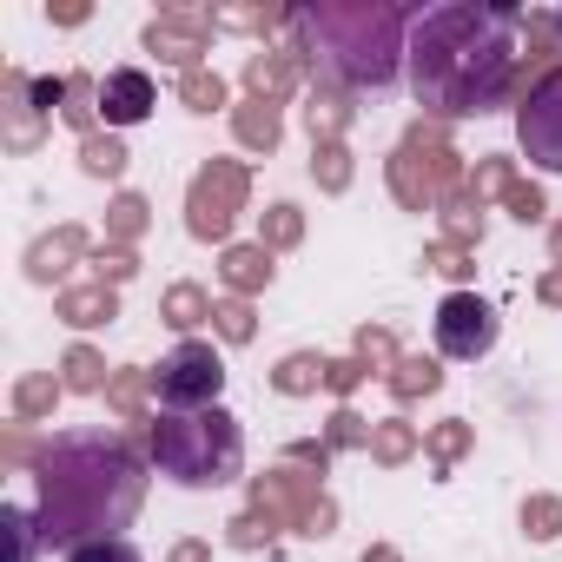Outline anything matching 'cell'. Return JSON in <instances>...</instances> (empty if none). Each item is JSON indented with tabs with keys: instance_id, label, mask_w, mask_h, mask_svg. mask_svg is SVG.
<instances>
[{
	"instance_id": "cell-4",
	"label": "cell",
	"mask_w": 562,
	"mask_h": 562,
	"mask_svg": "<svg viewBox=\"0 0 562 562\" xmlns=\"http://www.w3.org/2000/svg\"><path fill=\"white\" fill-rule=\"evenodd\" d=\"M146 450L159 463V476L186 483V490H218L245 470V430L232 411H159L146 424Z\"/></svg>"
},
{
	"instance_id": "cell-28",
	"label": "cell",
	"mask_w": 562,
	"mask_h": 562,
	"mask_svg": "<svg viewBox=\"0 0 562 562\" xmlns=\"http://www.w3.org/2000/svg\"><path fill=\"white\" fill-rule=\"evenodd\" d=\"M299 238H305V212H299V205L278 199V205L258 212V245H265V251H292Z\"/></svg>"
},
{
	"instance_id": "cell-14",
	"label": "cell",
	"mask_w": 562,
	"mask_h": 562,
	"mask_svg": "<svg viewBox=\"0 0 562 562\" xmlns=\"http://www.w3.org/2000/svg\"><path fill=\"white\" fill-rule=\"evenodd\" d=\"M153 106H159V87H153V74H139V67H120V74H106V80H100V120H106V126H139Z\"/></svg>"
},
{
	"instance_id": "cell-40",
	"label": "cell",
	"mask_w": 562,
	"mask_h": 562,
	"mask_svg": "<svg viewBox=\"0 0 562 562\" xmlns=\"http://www.w3.org/2000/svg\"><path fill=\"white\" fill-rule=\"evenodd\" d=\"M179 106H192V113H212V106H225V80H218L212 67H199V74H179Z\"/></svg>"
},
{
	"instance_id": "cell-45",
	"label": "cell",
	"mask_w": 562,
	"mask_h": 562,
	"mask_svg": "<svg viewBox=\"0 0 562 562\" xmlns=\"http://www.w3.org/2000/svg\"><path fill=\"white\" fill-rule=\"evenodd\" d=\"M67 562H146L126 536H106V542H80V549H67Z\"/></svg>"
},
{
	"instance_id": "cell-2",
	"label": "cell",
	"mask_w": 562,
	"mask_h": 562,
	"mask_svg": "<svg viewBox=\"0 0 562 562\" xmlns=\"http://www.w3.org/2000/svg\"><path fill=\"white\" fill-rule=\"evenodd\" d=\"M146 463L153 450L126 430H54L34 457V522L47 549L120 536L146 503Z\"/></svg>"
},
{
	"instance_id": "cell-9",
	"label": "cell",
	"mask_w": 562,
	"mask_h": 562,
	"mask_svg": "<svg viewBox=\"0 0 562 562\" xmlns=\"http://www.w3.org/2000/svg\"><path fill=\"white\" fill-rule=\"evenodd\" d=\"M516 146L529 153V166L562 172V67L549 80H536L529 100L516 106Z\"/></svg>"
},
{
	"instance_id": "cell-36",
	"label": "cell",
	"mask_w": 562,
	"mask_h": 562,
	"mask_svg": "<svg viewBox=\"0 0 562 562\" xmlns=\"http://www.w3.org/2000/svg\"><path fill=\"white\" fill-rule=\"evenodd\" d=\"M522 536H536V542H555V536H562V496H549V490L522 496Z\"/></svg>"
},
{
	"instance_id": "cell-32",
	"label": "cell",
	"mask_w": 562,
	"mask_h": 562,
	"mask_svg": "<svg viewBox=\"0 0 562 562\" xmlns=\"http://www.w3.org/2000/svg\"><path fill=\"white\" fill-rule=\"evenodd\" d=\"M292 21H299L292 8H212V27H232V34H271Z\"/></svg>"
},
{
	"instance_id": "cell-24",
	"label": "cell",
	"mask_w": 562,
	"mask_h": 562,
	"mask_svg": "<svg viewBox=\"0 0 562 562\" xmlns=\"http://www.w3.org/2000/svg\"><path fill=\"white\" fill-rule=\"evenodd\" d=\"M417 424H404V417H384L378 430H371V463H384V470H404L411 457H417Z\"/></svg>"
},
{
	"instance_id": "cell-50",
	"label": "cell",
	"mask_w": 562,
	"mask_h": 562,
	"mask_svg": "<svg viewBox=\"0 0 562 562\" xmlns=\"http://www.w3.org/2000/svg\"><path fill=\"white\" fill-rule=\"evenodd\" d=\"M47 21H54V27H87L93 8H87V0H60V8H47Z\"/></svg>"
},
{
	"instance_id": "cell-53",
	"label": "cell",
	"mask_w": 562,
	"mask_h": 562,
	"mask_svg": "<svg viewBox=\"0 0 562 562\" xmlns=\"http://www.w3.org/2000/svg\"><path fill=\"white\" fill-rule=\"evenodd\" d=\"M364 562H404V555H397L391 542H371V549H364Z\"/></svg>"
},
{
	"instance_id": "cell-37",
	"label": "cell",
	"mask_w": 562,
	"mask_h": 562,
	"mask_svg": "<svg viewBox=\"0 0 562 562\" xmlns=\"http://www.w3.org/2000/svg\"><path fill=\"white\" fill-rule=\"evenodd\" d=\"M212 331H218L225 345H251V331H258L251 299H218V305H212Z\"/></svg>"
},
{
	"instance_id": "cell-47",
	"label": "cell",
	"mask_w": 562,
	"mask_h": 562,
	"mask_svg": "<svg viewBox=\"0 0 562 562\" xmlns=\"http://www.w3.org/2000/svg\"><path fill=\"white\" fill-rule=\"evenodd\" d=\"M285 463H299V470L325 476V470H331V443H325V437H299V443L285 450Z\"/></svg>"
},
{
	"instance_id": "cell-35",
	"label": "cell",
	"mask_w": 562,
	"mask_h": 562,
	"mask_svg": "<svg viewBox=\"0 0 562 562\" xmlns=\"http://www.w3.org/2000/svg\"><path fill=\"white\" fill-rule=\"evenodd\" d=\"M509 186H516V166H509L503 153H490V159H476V172L463 179V192H470L476 205H483V199H503Z\"/></svg>"
},
{
	"instance_id": "cell-20",
	"label": "cell",
	"mask_w": 562,
	"mask_h": 562,
	"mask_svg": "<svg viewBox=\"0 0 562 562\" xmlns=\"http://www.w3.org/2000/svg\"><path fill=\"white\" fill-rule=\"evenodd\" d=\"M106 404L120 411V424H153V371H139V364L113 371V384H106Z\"/></svg>"
},
{
	"instance_id": "cell-33",
	"label": "cell",
	"mask_w": 562,
	"mask_h": 562,
	"mask_svg": "<svg viewBox=\"0 0 562 562\" xmlns=\"http://www.w3.org/2000/svg\"><path fill=\"white\" fill-rule=\"evenodd\" d=\"M126 159H133V153H126V139H120V133H93V139H80V166H87L93 179H120V172H126Z\"/></svg>"
},
{
	"instance_id": "cell-27",
	"label": "cell",
	"mask_w": 562,
	"mask_h": 562,
	"mask_svg": "<svg viewBox=\"0 0 562 562\" xmlns=\"http://www.w3.org/2000/svg\"><path fill=\"white\" fill-rule=\"evenodd\" d=\"M470 443H476V430H470L463 417H443V424H430V437H424V450H430V463H437L443 476L470 457Z\"/></svg>"
},
{
	"instance_id": "cell-30",
	"label": "cell",
	"mask_w": 562,
	"mask_h": 562,
	"mask_svg": "<svg viewBox=\"0 0 562 562\" xmlns=\"http://www.w3.org/2000/svg\"><path fill=\"white\" fill-rule=\"evenodd\" d=\"M146 225H153V205H146L139 192H120V199L106 205V245H133Z\"/></svg>"
},
{
	"instance_id": "cell-3",
	"label": "cell",
	"mask_w": 562,
	"mask_h": 562,
	"mask_svg": "<svg viewBox=\"0 0 562 562\" xmlns=\"http://www.w3.org/2000/svg\"><path fill=\"white\" fill-rule=\"evenodd\" d=\"M411 27L417 14L397 0H318L292 21L312 80H331L345 93H384L411 54Z\"/></svg>"
},
{
	"instance_id": "cell-23",
	"label": "cell",
	"mask_w": 562,
	"mask_h": 562,
	"mask_svg": "<svg viewBox=\"0 0 562 562\" xmlns=\"http://www.w3.org/2000/svg\"><path fill=\"white\" fill-rule=\"evenodd\" d=\"M384 384H391L397 404H417V397H430V391L443 384V371H437V358H397V364L384 371Z\"/></svg>"
},
{
	"instance_id": "cell-29",
	"label": "cell",
	"mask_w": 562,
	"mask_h": 562,
	"mask_svg": "<svg viewBox=\"0 0 562 562\" xmlns=\"http://www.w3.org/2000/svg\"><path fill=\"white\" fill-rule=\"evenodd\" d=\"M159 318H166L172 331H199V325H212V299H205L199 285H172V292L159 299Z\"/></svg>"
},
{
	"instance_id": "cell-8",
	"label": "cell",
	"mask_w": 562,
	"mask_h": 562,
	"mask_svg": "<svg viewBox=\"0 0 562 562\" xmlns=\"http://www.w3.org/2000/svg\"><path fill=\"white\" fill-rule=\"evenodd\" d=\"M153 391H159V411H212L218 391H225V364H218L212 345L186 338V345H172V351L159 358Z\"/></svg>"
},
{
	"instance_id": "cell-25",
	"label": "cell",
	"mask_w": 562,
	"mask_h": 562,
	"mask_svg": "<svg viewBox=\"0 0 562 562\" xmlns=\"http://www.w3.org/2000/svg\"><path fill=\"white\" fill-rule=\"evenodd\" d=\"M80 139H93L100 133V80L93 74H67V113H60Z\"/></svg>"
},
{
	"instance_id": "cell-54",
	"label": "cell",
	"mask_w": 562,
	"mask_h": 562,
	"mask_svg": "<svg viewBox=\"0 0 562 562\" xmlns=\"http://www.w3.org/2000/svg\"><path fill=\"white\" fill-rule=\"evenodd\" d=\"M549 251H555V265H562V225H555V232H549Z\"/></svg>"
},
{
	"instance_id": "cell-39",
	"label": "cell",
	"mask_w": 562,
	"mask_h": 562,
	"mask_svg": "<svg viewBox=\"0 0 562 562\" xmlns=\"http://www.w3.org/2000/svg\"><path fill=\"white\" fill-rule=\"evenodd\" d=\"M87 265H93L100 285H113V292H120L126 278L139 271V251H133V245H93V258H87Z\"/></svg>"
},
{
	"instance_id": "cell-19",
	"label": "cell",
	"mask_w": 562,
	"mask_h": 562,
	"mask_svg": "<svg viewBox=\"0 0 562 562\" xmlns=\"http://www.w3.org/2000/svg\"><path fill=\"white\" fill-rule=\"evenodd\" d=\"M232 133L251 153H278V139H285V113H278V100H251L245 93V106H232Z\"/></svg>"
},
{
	"instance_id": "cell-16",
	"label": "cell",
	"mask_w": 562,
	"mask_h": 562,
	"mask_svg": "<svg viewBox=\"0 0 562 562\" xmlns=\"http://www.w3.org/2000/svg\"><path fill=\"white\" fill-rule=\"evenodd\" d=\"M54 318H60V325H74V331H100V325H113V318H120V292H113V285H100V278H93V285H67V292L54 299Z\"/></svg>"
},
{
	"instance_id": "cell-31",
	"label": "cell",
	"mask_w": 562,
	"mask_h": 562,
	"mask_svg": "<svg viewBox=\"0 0 562 562\" xmlns=\"http://www.w3.org/2000/svg\"><path fill=\"white\" fill-rule=\"evenodd\" d=\"M443 238H450V245H463V251H476V245H483V205H476L470 192L443 199Z\"/></svg>"
},
{
	"instance_id": "cell-11",
	"label": "cell",
	"mask_w": 562,
	"mask_h": 562,
	"mask_svg": "<svg viewBox=\"0 0 562 562\" xmlns=\"http://www.w3.org/2000/svg\"><path fill=\"white\" fill-rule=\"evenodd\" d=\"M146 54H159L166 67L179 74H199L205 54H212V14H192V8H166L146 21Z\"/></svg>"
},
{
	"instance_id": "cell-17",
	"label": "cell",
	"mask_w": 562,
	"mask_h": 562,
	"mask_svg": "<svg viewBox=\"0 0 562 562\" xmlns=\"http://www.w3.org/2000/svg\"><path fill=\"white\" fill-rule=\"evenodd\" d=\"M351 93L345 87H331V80H312V93H305V126H312V146H325V139H345V126H351Z\"/></svg>"
},
{
	"instance_id": "cell-5",
	"label": "cell",
	"mask_w": 562,
	"mask_h": 562,
	"mask_svg": "<svg viewBox=\"0 0 562 562\" xmlns=\"http://www.w3.org/2000/svg\"><path fill=\"white\" fill-rule=\"evenodd\" d=\"M384 179L404 212H443V199H457L470 172H463V153L450 146L443 120H411V133L384 159Z\"/></svg>"
},
{
	"instance_id": "cell-10",
	"label": "cell",
	"mask_w": 562,
	"mask_h": 562,
	"mask_svg": "<svg viewBox=\"0 0 562 562\" xmlns=\"http://www.w3.org/2000/svg\"><path fill=\"white\" fill-rule=\"evenodd\" d=\"M490 345H496V312L476 292H450L437 305V351L457 364H476V358H490Z\"/></svg>"
},
{
	"instance_id": "cell-52",
	"label": "cell",
	"mask_w": 562,
	"mask_h": 562,
	"mask_svg": "<svg viewBox=\"0 0 562 562\" xmlns=\"http://www.w3.org/2000/svg\"><path fill=\"white\" fill-rule=\"evenodd\" d=\"M536 299H542V305H562V265L536 278Z\"/></svg>"
},
{
	"instance_id": "cell-41",
	"label": "cell",
	"mask_w": 562,
	"mask_h": 562,
	"mask_svg": "<svg viewBox=\"0 0 562 562\" xmlns=\"http://www.w3.org/2000/svg\"><path fill=\"white\" fill-rule=\"evenodd\" d=\"M371 430H378V424H364L351 404H338L331 424H325V443H331V450H371Z\"/></svg>"
},
{
	"instance_id": "cell-26",
	"label": "cell",
	"mask_w": 562,
	"mask_h": 562,
	"mask_svg": "<svg viewBox=\"0 0 562 562\" xmlns=\"http://www.w3.org/2000/svg\"><path fill=\"white\" fill-rule=\"evenodd\" d=\"M60 378H47V371H34V378H21L14 384V424H41V417H54V404H60Z\"/></svg>"
},
{
	"instance_id": "cell-6",
	"label": "cell",
	"mask_w": 562,
	"mask_h": 562,
	"mask_svg": "<svg viewBox=\"0 0 562 562\" xmlns=\"http://www.w3.org/2000/svg\"><path fill=\"white\" fill-rule=\"evenodd\" d=\"M251 509L271 522V529H299V536H331L338 529V503L318 490L312 470L299 463H278L265 476H251Z\"/></svg>"
},
{
	"instance_id": "cell-43",
	"label": "cell",
	"mask_w": 562,
	"mask_h": 562,
	"mask_svg": "<svg viewBox=\"0 0 562 562\" xmlns=\"http://www.w3.org/2000/svg\"><path fill=\"white\" fill-rule=\"evenodd\" d=\"M424 271H443V278H463L476 271V251H463V245H450V238H437V245H424Z\"/></svg>"
},
{
	"instance_id": "cell-51",
	"label": "cell",
	"mask_w": 562,
	"mask_h": 562,
	"mask_svg": "<svg viewBox=\"0 0 562 562\" xmlns=\"http://www.w3.org/2000/svg\"><path fill=\"white\" fill-rule=\"evenodd\" d=\"M166 562H212V542L186 536V542H172V555H166Z\"/></svg>"
},
{
	"instance_id": "cell-55",
	"label": "cell",
	"mask_w": 562,
	"mask_h": 562,
	"mask_svg": "<svg viewBox=\"0 0 562 562\" xmlns=\"http://www.w3.org/2000/svg\"><path fill=\"white\" fill-rule=\"evenodd\" d=\"M555 34H562V14H555Z\"/></svg>"
},
{
	"instance_id": "cell-34",
	"label": "cell",
	"mask_w": 562,
	"mask_h": 562,
	"mask_svg": "<svg viewBox=\"0 0 562 562\" xmlns=\"http://www.w3.org/2000/svg\"><path fill=\"white\" fill-rule=\"evenodd\" d=\"M312 179H318V192H345L351 186V146L345 139L312 146Z\"/></svg>"
},
{
	"instance_id": "cell-1",
	"label": "cell",
	"mask_w": 562,
	"mask_h": 562,
	"mask_svg": "<svg viewBox=\"0 0 562 562\" xmlns=\"http://www.w3.org/2000/svg\"><path fill=\"white\" fill-rule=\"evenodd\" d=\"M516 34H522V8H424L411 27V93L424 106V120H483L496 106L516 100Z\"/></svg>"
},
{
	"instance_id": "cell-21",
	"label": "cell",
	"mask_w": 562,
	"mask_h": 562,
	"mask_svg": "<svg viewBox=\"0 0 562 562\" xmlns=\"http://www.w3.org/2000/svg\"><path fill=\"white\" fill-rule=\"evenodd\" d=\"M325 371H331V358H318V351H292L285 364L271 371V391H278V397H312V391H325Z\"/></svg>"
},
{
	"instance_id": "cell-38",
	"label": "cell",
	"mask_w": 562,
	"mask_h": 562,
	"mask_svg": "<svg viewBox=\"0 0 562 562\" xmlns=\"http://www.w3.org/2000/svg\"><path fill=\"white\" fill-rule=\"evenodd\" d=\"M351 358H358L364 371H391V364H397L404 351H397V338H391L384 325H364V331L351 338Z\"/></svg>"
},
{
	"instance_id": "cell-13",
	"label": "cell",
	"mask_w": 562,
	"mask_h": 562,
	"mask_svg": "<svg viewBox=\"0 0 562 562\" xmlns=\"http://www.w3.org/2000/svg\"><path fill=\"white\" fill-rule=\"evenodd\" d=\"M80 258H93L87 225H54L47 238H34V245H27V278H34V285H60V278H67Z\"/></svg>"
},
{
	"instance_id": "cell-42",
	"label": "cell",
	"mask_w": 562,
	"mask_h": 562,
	"mask_svg": "<svg viewBox=\"0 0 562 562\" xmlns=\"http://www.w3.org/2000/svg\"><path fill=\"white\" fill-rule=\"evenodd\" d=\"M0 529H8V549H14L8 562H34V549L47 542V536H41V522H34L27 509H0Z\"/></svg>"
},
{
	"instance_id": "cell-12",
	"label": "cell",
	"mask_w": 562,
	"mask_h": 562,
	"mask_svg": "<svg viewBox=\"0 0 562 562\" xmlns=\"http://www.w3.org/2000/svg\"><path fill=\"white\" fill-rule=\"evenodd\" d=\"M305 80H312V67H305L299 41L292 47H271V54H245V93L251 100H292Z\"/></svg>"
},
{
	"instance_id": "cell-7",
	"label": "cell",
	"mask_w": 562,
	"mask_h": 562,
	"mask_svg": "<svg viewBox=\"0 0 562 562\" xmlns=\"http://www.w3.org/2000/svg\"><path fill=\"white\" fill-rule=\"evenodd\" d=\"M245 199H251V172L238 159H205L192 172V186H186V232L205 238V245H225Z\"/></svg>"
},
{
	"instance_id": "cell-44",
	"label": "cell",
	"mask_w": 562,
	"mask_h": 562,
	"mask_svg": "<svg viewBox=\"0 0 562 562\" xmlns=\"http://www.w3.org/2000/svg\"><path fill=\"white\" fill-rule=\"evenodd\" d=\"M225 542H232V549H271V542H278V529H271L258 509H238V516L225 522Z\"/></svg>"
},
{
	"instance_id": "cell-18",
	"label": "cell",
	"mask_w": 562,
	"mask_h": 562,
	"mask_svg": "<svg viewBox=\"0 0 562 562\" xmlns=\"http://www.w3.org/2000/svg\"><path fill=\"white\" fill-rule=\"evenodd\" d=\"M271 251L265 245H225V258H218V278H225V292L232 299H251V292H265L271 285Z\"/></svg>"
},
{
	"instance_id": "cell-15",
	"label": "cell",
	"mask_w": 562,
	"mask_h": 562,
	"mask_svg": "<svg viewBox=\"0 0 562 562\" xmlns=\"http://www.w3.org/2000/svg\"><path fill=\"white\" fill-rule=\"evenodd\" d=\"M0 100H8V153H34L41 133H47V113L34 106V80L8 74V80H0Z\"/></svg>"
},
{
	"instance_id": "cell-46",
	"label": "cell",
	"mask_w": 562,
	"mask_h": 562,
	"mask_svg": "<svg viewBox=\"0 0 562 562\" xmlns=\"http://www.w3.org/2000/svg\"><path fill=\"white\" fill-rule=\"evenodd\" d=\"M503 205H509V212H516L522 225H536V218L549 212V199H542V186H529V179H516V186L503 192Z\"/></svg>"
},
{
	"instance_id": "cell-48",
	"label": "cell",
	"mask_w": 562,
	"mask_h": 562,
	"mask_svg": "<svg viewBox=\"0 0 562 562\" xmlns=\"http://www.w3.org/2000/svg\"><path fill=\"white\" fill-rule=\"evenodd\" d=\"M364 378H371V371H364L358 358H331V371H325V391H331V397H351Z\"/></svg>"
},
{
	"instance_id": "cell-22",
	"label": "cell",
	"mask_w": 562,
	"mask_h": 562,
	"mask_svg": "<svg viewBox=\"0 0 562 562\" xmlns=\"http://www.w3.org/2000/svg\"><path fill=\"white\" fill-rule=\"evenodd\" d=\"M60 384L80 391V397H100V391L113 384V371H106V358H100L93 345H74V351L60 358Z\"/></svg>"
},
{
	"instance_id": "cell-49",
	"label": "cell",
	"mask_w": 562,
	"mask_h": 562,
	"mask_svg": "<svg viewBox=\"0 0 562 562\" xmlns=\"http://www.w3.org/2000/svg\"><path fill=\"white\" fill-rule=\"evenodd\" d=\"M34 106L54 120V113H67V74L60 80H34Z\"/></svg>"
}]
</instances>
